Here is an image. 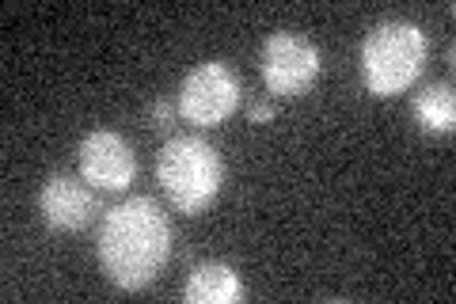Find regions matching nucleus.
<instances>
[{
	"label": "nucleus",
	"instance_id": "nucleus-8",
	"mask_svg": "<svg viewBox=\"0 0 456 304\" xmlns=\"http://www.w3.org/2000/svg\"><path fill=\"white\" fill-rule=\"evenodd\" d=\"M183 297H187V304H232L244 297V285L228 263H202L187 274Z\"/></svg>",
	"mask_w": 456,
	"mask_h": 304
},
{
	"label": "nucleus",
	"instance_id": "nucleus-6",
	"mask_svg": "<svg viewBox=\"0 0 456 304\" xmlns=\"http://www.w3.org/2000/svg\"><path fill=\"white\" fill-rule=\"evenodd\" d=\"M137 160L122 134L114 129H92L80 141V179L95 191H126L134 183Z\"/></svg>",
	"mask_w": 456,
	"mask_h": 304
},
{
	"label": "nucleus",
	"instance_id": "nucleus-3",
	"mask_svg": "<svg viewBox=\"0 0 456 304\" xmlns=\"http://www.w3.org/2000/svg\"><path fill=\"white\" fill-rule=\"evenodd\" d=\"M156 176H160V186L167 191L171 206L194 217L221 194L224 164H221V152L209 141L187 134V137H171L160 149Z\"/></svg>",
	"mask_w": 456,
	"mask_h": 304
},
{
	"label": "nucleus",
	"instance_id": "nucleus-10",
	"mask_svg": "<svg viewBox=\"0 0 456 304\" xmlns=\"http://www.w3.org/2000/svg\"><path fill=\"white\" fill-rule=\"evenodd\" d=\"M175 103H167V99H156V103L149 107V126L156 129V134H167L171 122H175Z\"/></svg>",
	"mask_w": 456,
	"mask_h": 304
},
{
	"label": "nucleus",
	"instance_id": "nucleus-11",
	"mask_svg": "<svg viewBox=\"0 0 456 304\" xmlns=\"http://www.w3.org/2000/svg\"><path fill=\"white\" fill-rule=\"evenodd\" d=\"M274 103H270V99H255L251 103V111H248V119L255 122V126H266V122H274Z\"/></svg>",
	"mask_w": 456,
	"mask_h": 304
},
{
	"label": "nucleus",
	"instance_id": "nucleus-7",
	"mask_svg": "<svg viewBox=\"0 0 456 304\" xmlns=\"http://www.w3.org/2000/svg\"><path fill=\"white\" fill-rule=\"evenodd\" d=\"M38 210L53 233H77L95 217V194L84 179L53 176L38 194Z\"/></svg>",
	"mask_w": 456,
	"mask_h": 304
},
{
	"label": "nucleus",
	"instance_id": "nucleus-9",
	"mask_svg": "<svg viewBox=\"0 0 456 304\" xmlns=\"http://www.w3.org/2000/svg\"><path fill=\"white\" fill-rule=\"evenodd\" d=\"M411 114L415 122L426 129V134H452L456 129V95L449 84H430L415 95L411 103Z\"/></svg>",
	"mask_w": 456,
	"mask_h": 304
},
{
	"label": "nucleus",
	"instance_id": "nucleus-1",
	"mask_svg": "<svg viewBox=\"0 0 456 304\" xmlns=\"http://www.w3.org/2000/svg\"><path fill=\"white\" fill-rule=\"evenodd\" d=\"M171 259L167 213L152 198H126L99 228V267L118 289H145Z\"/></svg>",
	"mask_w": 456,
	"mask_h": 304
},
{
	"label": "nucleus",
	"instance_id": "nucleus-4",
	"mask_svg": "<svg viewBox=\"0 0 456 304\" xmlns=\"http://www.w3.org/2000/svg\"><path fill=\"white\" fill-rule=\"evenodd\" d=\"M240 107V80L224 62H202L179 88V114L198 129L221 126Z\"/></svg>",
	"mask_w": 456,
	"mask_h": 304
},
{
	"label": "nucleus",
	"instance_id": "nucleus-2",
	"mask_svg": "<svg viewBox=\"0 0 456 304\" xmlns=\"http://www.w3.org/2000/svg\"><path fill=\"white\" fill-rule=\"evenodd\" d=\"M426 35L419 23L388 20L377 23L362 42V80L365 92L377 99H392L407 92L426 69Z\"/></svg>",
	"mask_w": 456,
	"mask_h": 304
},
{
	"label": "nucleus",
	"instance_id": "nucleus-5",
	"mask_svg": "<svg viewBox=\"0 0 456 304\" xmlns=\"http://www.w3.org/2000/svg\"><path fill=\"white\" fill-rule=\"evenodd\" d=\"M323 72V53L316 42L293 31H274L263 42V84L270 95H301Z\"/></svg>",
	"mask_w": 456,
	"mask_h": 304
}]
</instances>
